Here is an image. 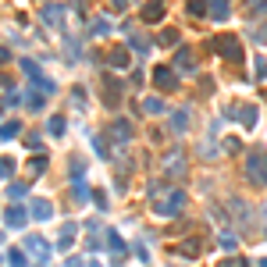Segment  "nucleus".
I'll use <instances>...</instances> for the list:
<instances>
[{
  "instance_id": "1",
  "label": "nucleus",
  "mask_w": 267,
  "mask_h": 267,
  "mask_svg": "<svg viewBox=\"0 0 267 267\" xmlns=\"http://www.w3.org/2000/svg\"><path fill=\"white\" fill-rule=\"evenodd\" d=\"M160 193H164V189H153V193H150V200H153V214L171 217V214H178V210H182V200H186V196H182V189H171L168 196H160Z\"/></svg>"
},
{
  "instance_id": "2",
  "label": "nucleus",
  "mask_w": 267,
  "mask_h": 267,
  "mask_svg": "<svg viewBox=\"0 0 267 267\" xmlns=\"http://www.w3.org/2000/svg\"><path fill=\"white\" fill-rule=\"evenodd\" d=\"M246 178L253 186H267V153L264 150H253L250 160H246Z\"/></svg>"
},
{
  "instance_id": "3",
  "label": "nucleus",
  "mask_w": 267,
  "mask_h": 267,
  "mask_svg": "<svg viewBox=\"0 0 267 267\" xmlns=\"http://www.w3.org/2000/svg\"><path fill=\"white\" fill-rule=\"evenodd\" d=\"M210 47H214L221 57H228V61H242V43H239V36H214Z\"/></svg>"
},
{
  "instance_id": "4",
  "label": "nucleus",
  "mask_w": 267,
  "mask_h": 267,
  "mask_svg": "<svg viewBox=\"0 0 267 267\" xmlns=\"http://www.w3.org/2000/svg\"><path fill=\"white\" fill-rule=\"evenodd\" d=\"M100 86H104V100H107V107H118V100H121V82H118L114 75H104Z\"/></svg>"
},
{
  "instance_id": "5",
  "label": "nucleus",
  "mask_w": 267,
  "mask_h": 267,
  "mask_svg": "<svg viewBox=\"0 0 267 267\" xmlns=\"http://www.w3.org/2000/svg\"><path fill=\"white\" fill-rule=\"evenodd\" d=\"M153 82H157L164 93L178 89V78H175V71H171V68H153Z\"/></svg>"
},
{
  "instance_id": "6",
  "label": "nucleus",
  "mask_w": 267,
  "mask_h": 267,
  "mask_svg": "<svg viewBox=\"0 0 267 267\" xmlns=\"http://www.w3.org/2000/svg\"><path fill=\"white\" fill-rule=\"evenodd\" d=\"M164 171H168L171 178L186 175V160H182V153H168V157H164Z\"/></svg>"
},
{
  "instance_id": "7",
  "label": "nucleus",
  "mask_w": 267,
  "mask_h": 267,
  "mask_svg": "<svg viewBox=\"0 0 267 267\" xmlns=\"http://www.w3.org/2000/svg\"><path fill=\"white\" fill-rule=\"evenodd\" d=\"M175 68H178V71H196V57H193L189 50H178V54H175Z\"/></svg>"
},
{
  "instance_id": "8",
  "label": "nucleus",
  "mask_w": 267,
  "mask_h": 267,
  "mask_svg": "<svg viewBox=\"0 0 267 267\" xmlns=\"http://www.w3.org/2000/svg\"><path fill=\"white\" fill-rule=\"evenodd\" d=\"M111 139H114V142H129V139H132V125H129V121H114Z\"/></svg>"
},
{
  "instance_id": "9",
  "label": "nucleus",
  "mask_w": 267,
  "mask_h": 267,
  "mask_svg": "<svg viewBox=\"0 0 267 267\" xmlns=\"http://www.w3.org/2000/svg\"><path fill=\"white\" fill-rule=\"evenodd\" d=\"M61 14H65V7H61V4H47L39 18H43L47 25H57V22H61Z\"/></svg>"
},
{
  "instance_id": "10",
  "label": "nucleus",
  "mask_w": 267,
  "mask_h": 267,
  "mask_svg": "<svg viewBox=\"0 0 267 267\" xmlns=\"http://www.w3.org/2000/svg\"><path fill=\"white\" fill-rule=\"evenodd\" d=\"M107 61H111L114 68H129V61H132V57H129V50H125V47H114V50L107 54Z\"/></svg>"
},
{
  "instance_id": "11",
  "label": "nucleus",
  "mask_w": 267,
  "mask_h": 267,
  "mask_svg": "<svg viewBox=\"0 0 267 267\" xmlns=\"http://www.w3.org/2000/svg\"><path fill=\"white\" fill-rule=\"evenodd\" d=\"M160 14H164V0H153V4H146V11H142L146 22H160Z\"/></svg>"
},
{
  "instance_id": "12",
  "label": "nucleus",
  "mask_w": 267,
  "mask_h": 267,
  "mask_svg": "<svg viewBox=\"0 0 267 267\" xmlns=\"http://www.w3.org/2000/svg\"><path fill=\"white\" fill-rule=\"evenodd\" d=\"M207 7H210L214 22H224V18H228V4H224V0H207Z\"/></svg>"
},
{
  "instance_id": "13",
  "label": "nucleus",
  "mask_w": 267,
  "mask_h": 267,
  "mask_svg": "<svg viewBox=\"0 0 267 267\" xmlns=\"http://www.w3.org/2000/svg\"><path fill=\"white\" fill-rule=\"evenodd\" d=\"M142 111H146V114H164V100H160V96H146V100H142Z\"/></svg>"
},
{
  "instance_id": "14",
  "label": "nucleus",
  "mask_w": 267,
  "mask_h": 267,
  "mask_svg": "<svg viewBox=\"0 0 267 267\" xmlns=\"http://www.w3.org/2000/svg\"><path fill=\"white\" fill-rule=\"evenodd\" d=\"M242 125H246V129H253V125H257V107H253V104H246V107H242Z\"/></svg>"
},
{
  "instance_id": "15",
  "label": "nucleus",
  "mask_w": 267,
  "mask_h": 267,
  "mask_svg": "<svg viewBox=\"0 0 267 267\" xmlns=\"http://www.w3.org/2000/svg\"><path fill=\"white\" fill-rule=\"evenodd\" d=\"M182 253L186 257H200V239H186L182 242Z\"/></svg>"
},
{
  "instance_id": "16",
  "label": "nucleus",
  "mask_w": 267,
  "mask_h": 267,
  "mask_svg": "<svg viewBox=\"0 0 267 267\" xmlns=\"http://www.w3.org/2000/svg\"><path fill=\"white\" fill-rule=\"evenodd\" d=\"M7 224H11V228H22V224H25V214H22V210L14 207V210L7 214Z\"/></svg>"
},
{
  "instance_id": "17",
  "label": "nucleus",
  "mask_w": 267,
  "mask_h": 267,
  "mask_svg": "<svg viewBox=\"0 0 267 267\" xmlns=\"http://www.w3.org/2000/svg\"><path fill=\"white\" fill-rule=\"evenodd\" d=\"M18 129H22L18 121H7V125L0 129V139H14V135H18Z\"/></svg>"
},
{
  "instance_id": "18",
  "label": "nucleus",
  "mask_w": 267,
  "mask_h": 267,
  "mask_svg": "<svg viewBox=\"0 0 267 267\" xmlns=\"http://www.w3.org/2000/svg\"><path fill=\"white\" fill-rule=\"evenodd\" d=\"M171 125H175V129H186V125H189V114H186V111H175V114H171Z\"/></svg>"
},
{
  "instance_id": "19",
  "label": "nucleus",
  "mask_w": 267,
  "mask_h": 267,
  "mask_svg": "<svg viewBox=\"0 0 267 267\" xmlns=\"http://www.w3.org/2000/svg\"><path fill=\"white\" fill-rule=\"evenodd\" d=\"M29 250H32L36 257H47V242H43V239H29Z\"/></svg>"
},
{
  "instance_id": "20",
  "label": "nucleus",
  "mask_w": 267,
  "mask_h": 267,
  "mask_svg": "<svg viewBox=\"0 0 267 267\" xmlns=\"http://www.w3.org/2000/svg\"><path fill=\"white\" fill-rule=\"evenodd\" d=\"M47 129H50V135H61V132H65V118H50Z\"/></svg>"
},
{
  "instance_id": "21",
  "label": "nucleus",
  "mask_w": 267,
  "mask_h": 267,
  "mask_svg": "<svg viewBox=\"0 0 267 267\" xmlns=\"http://www.w3.org/2000/svg\"><path fill=\"white\" fill-rule=\"evenodd\" d=\"M32 210H36V217H39V221H47V217H50V203H47V200H43V203H36Z\"/></svg>"
},
{
  "instance_id": "22",
  "label": "nucleus",
  "mask_w": 267,
  "mask_h": 267,
  "mask_svg": "<svg viewBox=\"0 0 267 267\" xmlns=\"http://www.w3.org/2000/svg\"><path fill=\"white\" fill-rule=\"evenodd\" d=\"M160 43H178V32H175V29H164V32H160Z\"/></svg>"
},
{
  "instance_id": "23",
  "label": "nucleus",
  "mask_w": 267,
  "mask_h": 267,
  "mask_svg": "<svg viewBox=\"0 0 267 267\" xmlns=\"http://www.w3.org/2000/svg\"><path fill=\"white\" fill-rule=\"evenodd\" d=\"M107 242H111V250H125V246H121V235H118V232H111V235H107Z\"/></svg>"
},
{
  "instance_id": "24",
  "label": "nucleus",
  "mask_w": 267,
  "mask_h": 267,
  "mask_svg": "<svg viewBox=\"0 0 267 267\" xmlns=\"http://www.w3.org/2000/svg\"><path fill=\"white\" fill-rule=\"evenodd\" d=\"M93 36H107V22H93Z\"/></svg>"
},
{
  "instance_id": "25",
  "label": "nucleus",
  "mask_w": 267,
  "mask_h": 267,
  "mask_svg": "<svg viewBox=\"0 0 267 267\" xmlns=\"http://www.w3.org/2000/svg\"><path fill=\"white\" fill-rule=\"evenodd\" d=\"M71 96H75V107H86V89H75Z\"/></svg>"
},
{
  "instance_id": "26",
  "label": "nucleus",
  "mask_w": 267,
  "mask_h": 267,
  "mask_svg": "<svg viewBox=\"0 0 267 267\" xmlns=\"http://www.w3.org/2000/svg\"><path fill=\"white\" fill-rule=\"evenodd\" d=\"M253 39H257V43H267V25H260V29L253 32Z\"/></svg>"
},
{
  "instance_id": "27",
  "label": "nucleus",
  "mask_w": 267,
  "mask_h": 267,
  "mask_svg": "<svg viewBox=\"0 0 267 267\" xmlns=\"http://www.w3.org/2000/svg\"><path fill=\"white\" fill-rule=\"evenodd\" d=\"M257 75H260V78H267V61H264V57H257Z\"/></svg>"
},
{
  "instance_id": "28",
  "label": "nucleus",
  "mask_w": 267,
  "mask_h": 267,
  "mask_svg": "<svg viewBox=\"0 0 267 267\" xmlns=\"http://www.w3.org/2000/svg\"><path fill=\"white\" fill-rule=\"evenodd\" d=\"M11 168H14L11 160H0V178H4V175H11Z\"/></svg>"
},
{
  "instance_id": "29",
  "label": "nucleus",
  "mask_w": 267,
  "mask_h": 267,
  "mask_svg": "<svg viewBox=\"0 0 267 267\" xmlns=\"http://www.w3.org/2000/svg\"><path fill=\"white\" fill-rule=\"evenodd\" d=\"M221 267H246V260H242V257H239V260H224Z\"/></svg>"
},
{
  "instance_id": "30",
  "label": "nucleus",
  "mask_w": 267,
  "mask_h": 267,
  "mask_svg": "<svg viewBox=\"0 0 267 267\" xmlns=\"http://www.w3.org/2000/svg\"><path fill=\"white\" fill-rule=\"evenodd\" d=\"M111 4H114V7H118V11H121V7H129V4H132V0H111Z\"/></svg>"
},
{
  "instance_id": "31",
  "label": "nucleus",
  "mask_w": 267,
  "mask_h": 267,
  "mask_svg": "<svg viewBox=\"0 0 267 267\" xmlns=\"http://www.w3.org/2000/svg\"><path fill=\"white\" fill-rule=\"evenodd\" d=\"M4 61H7V50H4V47H0V65H4Z\"/></svg>"
},
{
  "instance_id": "32",
  "label": "nucleus",
  "mask_w": 267,
  "mask_h": 267,
  "mask_svg": "<svg viewBox=\"0 0 267 267\" xmlns=\"http://www.w3.org/2000/svg\"><path fill=\"white\" fill-rule=\"evenodd\" d=\"M260 267H267V257H264V260H260Z\"/></svg>"
},
{
  "instance_id": "33",
  "label": "nucleus",
  "mask_w": 267,
  "mask_h": 267,
  "mask_svg": "<svg viewBox=\"0 0 267 267\" xmlns=\"http://www.w3.org/2000/svg\"><path fill=\"white\" fill-rule=\"evenodd\" d=\"M93 267H100V264H93Z\"/></svg>"
}]
</instances>
